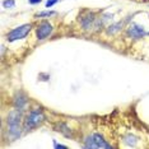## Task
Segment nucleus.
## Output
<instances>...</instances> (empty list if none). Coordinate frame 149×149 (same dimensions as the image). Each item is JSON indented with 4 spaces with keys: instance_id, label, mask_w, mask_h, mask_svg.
Wrapping results in <instances>:
<instances>
[{
    "instance_id": "2eb2a0df",
    "label": "nucleus",
    "mask_w": 149,
    "mask_h": 149,
    "mask_svg": "<svg viewBox=\"0 0 149 149\" xmlns=\"http://www.w3.org/2000/svg\"><path fill=\"white\" fill-rule=\"evenodd\" d=\"M28 3L31 5H37V4H41L42 0H28Z\"/></svg>"
},
{
    "instance_id": "dca6fc26",
    "label": "nucleus",
    "mask_w": 149,
    "mask_h": 149,
    "mask_svg": "<svg viewBox=\"0 0 149 149\" xmlns=\"http://www.w3.org/2000/svg\"><path fill=\"white\" fill-rule=\"evenodd\" d=\"M147 36H149V32H148V35H147Z\"/></svg>"
},
{
    "instance_id": "423d86ee",
    "label": "nucleus",
    "mask_w": 149,
    "mask_h": 149,
    "mask_svg": "<svg viewBox=\"0 0 149 149\" xmlns=\"http://www.w3.org/2000/svg\"><path fill=\"white\" fill-rule=\"evenodd\" d=\"M125 33L129 38L134 40V41H139V40L144 38L145 36L148 35L147 29H145L144 26L139 24L136 22H131L125 27Z\"/></svg>"
},
{
    "instance_id": "7ed1b4c3",
    "label": "nucleus",
    "mask_w": 149,
    "mask_h": 149,
    "mask_svg": "<svg viewBox=\"0 0 149 149\" xmlns=\"http://www.w3.org/2000/svg\"><path fill=\"white\" fill-rule=\"evenodd\" d=\"M35 23H24L18 27H14L13 29H10L8 33L5 35V40L8 42H15L19 40L26 38L27 36L31 33V31L35 28Z\"/></svg>"
},
{
    "instance_id": "20e7f679",
    "label": "nucleus",
    "mask_w": 149,
    "mask_h": 149,
    "mask_svg": "<svg viewBox=\"0 0 149 149\" xmlns=\"http://www.w3.org/2000/svg\"><path fill=\"white\" fill-rule=\"evenodd\" d=\"M83 147L88 149H96V148H112L113 145L108 143L101 133H92V134H88L84 138Z\"/></svg>"
},
{
    "instance_id": "39448f33",
    "label": "nucleus",
    "mask_w": 149,
    "mask_h": 149,
    "mask_svg": "<svg viewBox=\"0 0 149 149\" xmlns=\"http://www.w3.org/2000/svg\"><path fill=\"white\" fill-rule=\"evenodd\" d=\"M54 33V24L47 19H41L35 26V36L37 41H45Z\"/></svg>"
},
{
    "instance_id": "9b49d317",
    "label": "nucleus",
    "mask_w": 149,
    "mask_h": 149,
    "mask_svg": "<svg viewBox=\"0 0 149 149\" xmlns=\"http://www.w3.org/2000/svg\"><path fill=\"white\" fill-rule=\"evenodd\" d=\"M57 14V12L55 10H42V12H38L36 14H33V18L35 19H46V18H51V17H55Z\"/></svg>"
},
{
    "instance_id": "f8f14e48",
    "label": "nucleus",
    "mask_w": 149,
    "mask_h": 149,
    "mask_svg": "<svg viewBox=\"0 0 149 149\" xmlns=\"http://www.w3.org/2000/svg\"><path fill=\"white\" fill-rule=\"evenodd\" d=\"M3 8L14 9L15 8V0H4V1H3Z\"/></svg>"
},
{
    "instance_id": "6e6552de",
    "label": "nucleus",
    "mask_w": 149,
    "mask_h": 149,
    "mask_svg": "<svg viewBox=\"0 0 149 149\" xmlns=\"http://www.w3.org/2000/svg\"><path fill=\"white\" fill-rule=\"evenodd\" d=\"M54 130L57 131V133L63 134L64 136L66 138H74V130L69 126V124L65 123V121H57L54 125Z\"/></svg>"
},
{
    "instance_id": "ddd939ff",
    "label": "nucleus",
    "mask_w": 149,
    "mask_h": 149,
    "mask_svg": "<svg viewBox=\"0 0 149 149\" xmlns=\"http://www.w3.org/2000/svg\"><path fill=\"white\" fill-rule=\"evenodd\" d=\"M60 1V0H46V3H45V6H46V8H52V6L54 5H55V4H57V3H59Z\"/></svg>"
},
{
    "instance_id": "0eeeda50",
    "label": "nucleus",
    "mask_w": 149,
    "mask_h": 149,
    "mask_svg": "<svg viewBox=\"0 0 149 149\" xmlns=\"http://www.w3.org/2000/svg\"><path fill=\"white\" fill-rule=\"evenodd\" d=\"M12 104L13 108H17V110L26 112L29 106V97L23 91H18V92L14 93V96L12 98Z\"/></svg>"
},
{
    "instance_id": "1a4fd4ad",
    "label": "nucleus",
    "mask_w": 149,
    "mask_h": 149,
    "mask_svg": "<svg viewBox=\"0 0 149 149\" xmlns=\"http://www.w3.org/2000/svg\"><path fill=\"white\" fill-rule=\"evenodd\" d=\"M125 23H126L125 21H118V22L111 23V24H108L106 28H104V32H106L107 36H115L125 28Z\"/></svg>"
},
{
    "instance_id": "9d476101",
    "label": "nucleus",
    "mask_w": 149,
    "mask_h": 149,
    "mask_svg": "<svg viewBox=\"0 0 149 149\" xmlns=\"http://www.w3.org/2000/svg\"><path fill=\"white\" fill-rule=\"evenodd\" d=\"M123 141L125 143V145L126 147H136L138 141H139V138L136 136V135H134L133 133H127L125 134L123 136Z\"/></svg>"
},
{
    "instance_id": "f03ea898",
    "label": "nucleus",
    "mask_w": 149,
    "mask_h": 149,
    "mask_svg": "<svg viewBox=\"0 0 149 149\" xmlns=\"http://www.w3.org/2000/svg\"><path fill=\"white\" fill-rule=\"evenodd\" d=\"M46 121V113L41 107H33L24 113L23 118V129L24 133H29L36 129L41 127Z\"/></svg>"
},
{
    "instance_id": "f257e3e1",
    "label": "nucleus",
    "mask_w": 149,
    "mask_h": 149,
    "mask_svg": "<svg viewBox=\"0 0 149 149\" xmlns=\"http://www.w3.org/2000/svg\"><path fill=\"white\" fill-rule=\"evenodd\" d=\"M23 118H24V112L17 110V108L10 110L8 112V115H6L4 134H6V138L10 141H15L17 139H19L22 136V134L24 133Z\"/></svg>"
},
{
    "instance_id": "4468645a",
    "label": "nucleus",
    "mask_w": 149,
    "mask_h": 149,
    "mask_svg": "<svg viewBox=\"0 0 149 149\" xmlns=\"http://www.w3.org/2000/svg\"><path fill=\"white\" fill-rule=\"evenodd\" d=\"M54 148H64V149H66L68 148V145H64V144H59L56 140H54Z\"/></svg>"
}]
</instances>
